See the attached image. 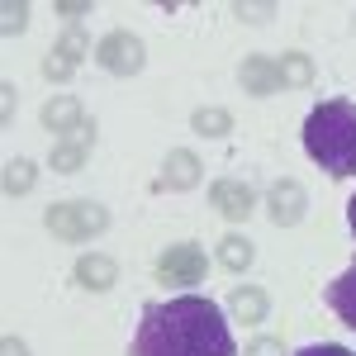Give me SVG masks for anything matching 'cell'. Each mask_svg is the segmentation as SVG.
Listing matches in <instances>:
<instances>
[{
  "mask_svg": "<svg viewBox=\"0 0 356 356\" xmlns=\"http://www.w3.org/2000/svg\"><path fill=\"white\" fill-rule=\"evenodd\" d=\"M129 356H238L228 318L204 295H176L166 304H147Z\"/></svg>",
  "mask_w": 356,
  "mask_h": 356,
  "instance_id": "obj_1",
  "label": "cell"
},
{
  "mask_svg": "<svg viewBox=\"0 0 356 356\" xmlns=\"http://www.w3.org/2000/svg\"><path fill=\"white\" fill-rule=\"evenodd\" d=\"M304 152L337 181L356 176V100H318L304 119Z\"/></svg>",
  "mask_w": 356,
  "mask_h": 356,
  "instance_id": "obj_2",
  "label": "cell"
},
{
  "mask_svg": "<svg viewBox=\"0 0 356 356\" xmlns=\"http://www.w3.org/2000/svg\"><path fill=\"white\" fill-rule=\"evenodd\" d=\"M43 223L62 243H86V238H100L110 228V209L95 204V200H62V204H53L43 214Z\"/></svg>",
  "mask_w": 356,
  "mask_h": 356,
  "instance_id": "obj_3",
  "label": "cell"
},
{
  "mask_svg": "<svg viewBox=\"0 0 356 356\" xmlns=\"http://www.w3.org/2000/svg\"><path fill=\"white\" fill-rule=\"evenodd\" d=\"M204 275H209V257H204V247H195V243H176L157 257V280L171 285V290H191Z\"/></svg>",
  "mask_w": 356,
  "mask_h": 356,
  "instance_id": "obj_4",
  "label": "cell"
},
{
  "mask_svg": "<svg viewBox=\"0 0 356 356\" xmlns=\"http://www.w3.org/2000/svg\"><path fill=\"white\" fill-rule=\"evenodd\" d=\"M95 62H100L110 76H138V72H143V62H147V48H143V38H138V33L114 29V33H105V38L95 43Z\"/></svg>",
  "mask_w": 356,
  "mask_h": 356,
  "instance_id": "obj_5",
  "label": "cell"
},
{
  "mask_svg": "<svg viewBox=\"0 0 356 356\" xmlns=\"http://www.w3.org/2000/svg\"><path fill=\"white\" fill-rule=\"evenodd\" d=\"M86 53H90V38H86L81 29H67L53 43V53L43 57V76H48V81H72V72L81 67Z\"/></svg>",
  "mask_w": 356,
  "mask_h": 356,
  "instance_id": "obj_6",
  "label": "cell"
},
{
  "mask_svg": "<svg viewBox=\"0 0 356 356\" xmlns=\"http://www.w3.org/2000/svg\"><path fill=\"white\" fill-rule=\"evenodd\" d=\"M209 204L219 209L223 219L243 223V219H252V209H257V191H252L247 181H238V176H219V181L209 186Z\"/></svg>",
  "mask_w": 356,
  "mask_h": 356,
  "instance_id": "obj_7",
  "label": "cell"
},
{
  "mask_svg": "<svg viewBox=\"0 0 356 356\" xmlns=\"http://www.w3.org/2000/svg\"><path fill=\"white\" fill-rule=\"evenodd\" d=\"M266 214H271L275 228H295V223L309 214V191H304L300 181H275L271 195H266Z\"/></svg>",
  "mask_w": 356,
  "mask_h": 356,
  "instance_id": "obj_8",
  "label": "cell"
},
{
  "mask_svg": "<svg viewBox=\"0 0 356 356\" xmlns=\"http://www.w3.org/2000/svg\"><path fill=\"white\" fill-rule=\"evenodd\" d=\"M90 147H95V124H81L72 138L53 143V171H62V176H76V171L86 166V157H90Z\"/></svg>",
  "mask_w": 356,
  "mask_h": 356,
  "instance_id": "obj_9",
  "label": "cell"
},
{
  "mask_svg": "<svg viewBox=\"0 0 356 356\" xmlns=\"http://www.w3.org/2000/svg\"><path fill=\"white\" fill-rule=\"evenodd\" d=\"M86 124V110H81V100L76 95H53L48 105H43V129L62 143V138H72L76 129Z\"/></svg>",
  "mask_w": 356,
  "mask_h": 356,
  "instance_id": "obj_10",
  "label": "cell"
},
{
  "mask_svg": "<svg viewBox=\"0 0 356 356\" xmlns=\"http://www.w3.org/2000/svg\"><path fill=\"white\" fill-rule=\"evenodd\" d=\"M200 157H195L191 147H176V152H166V162H162V186L166 191H195L200 186Z\"/></svg>",
  "mask_w": 356,
  "mask_h": 356,
  "instance_id": "obj_11",
  "label": "cell"
},
{
  "mask_svg": "<svg viewBox=\"0 0 356 356\" xmlns=\"http://www.w3.org/2000/svg\"><path fill=\"white\" fill-rule=\"evenodd\" d=\"M238 81H243L247 95H275V90H285L280 86V67H275L271 57H247L243 67H238Z\"/></svg>",
  "mask_w": 356,
  "mask_h": 356,
  "instance_id": "obj_12",
  "label": "cell"
},
{
  "mask_svg": "<svg viewBox=\"0 0 356 356\" xmlns=\"http://www.w3.org/2000/svg\"><path fill=\"white\" fill-rule=\"evenodd\" d=\"M114 280H119V266H114V257H105V252H86L81 261H76V285H81V290L105 295Z\"/></svg>",
  "mask_w": 356,
  "mask_h": 356,
  "instance_id": "obj_13",
  "label": "cell"
},
{
  "mask_svg": "<svg viewBox=\"0 0 356 356\" xmlns=\"http://www.w3.org/2000/svg\"><path fill=\"white\" fill-rule=\"evenodd\" d=\"M323 300H328V309L356 332V261H352L342 275H337V280H332L328 290H323Z\"/></svg>",
  "mask_w": 356,
  "mask_h": 356,
  "instance_id": "obj_14",
  "label": "cell"
},
{
  "mask_svg": "<svg viewBox=\"0 0 356 356\" xmlns=\"http://www.w3.org/2000/svg\"><path fill=\"white\" fill-rule=\"evenodd\" d=\"M228 304H233V314H238L243 323H261V318L271 314V295H266V290H257V285H238Z\"/></svg>",
  "mask_w": 356,
  "mask_h": 356,
  "instance_id": "obj_15",
  "label": "cell"
},
{
  "mask_svg": "<svg viewBox=\"0 0 356 356\" xmlns=\"http://www.w3.org/2000/svg\"><path fill=\"white\" fill-rule=\"evenodd\" d=\"M280 86H295V90H304V86H314V62L304 53H280Z\"/></svg>",
  "mask_w": 356,
  "mask_h": 356,
  "instance_id": "obj_16",
  "label": "cell"
},
{
  "mask_svg": "<svg viewBox=\"0 0 356 356\" xmlns=\"http://www.w3.org/2000/svg\"><path fill=\"white\" fill-rule=\"evenodd\" d=\"M33 186H38V166L24 157H10L5 162V195H29Z\"/></svg>",
  "mask_w": 356,
  "mask_h": 356,
  "instance_id": "obj_17",
  "label": "cell"
},
{
  "mask_svg": "<svg viewBox=\"0 0 356 356\" xmlns=\"http://www.w3.org/2000/svg\"><path fill=\"white\" fill-rule=\"evenodd\" d=\"M191 129H195V134H204V138H223L228 129H233V114L219 110V105H204V110L191 114Z\"/></svg>",
  "mask_w": 356,
  "mask_h": 356,
  "instance_id": "obj_18",
  "label": "cell"
},
{
  "mask_svg": "<svg viewBox=\"0 0 356 356\" xmlns=\"http://www.w3.org/2000/svg\"><path fill=\"white\" fill-rule=\"evenodd\" d=\"M252 257H257V252H252V243H247L243 233H228V238L219 243V261L228 266V271H247Z\"/></svg>",
  "mask_w": 356,
  "mask_h": 356,
  "instance_id": "obj_19",
  "label": "cell"
},
{
  "mask_svg": "<svg viewBox=\"0 0 356 356\" xmlns=\"http://www.w3.org/2000/svg\"><path fill=\"white\" fill-rule=\"evenodd\" d=\"M0 15H5V19H0V29H5V38H15V33H24V24H29V5H24V0H19V5L10 0V5H5Z\"/></svg>",
  "mask_w": 356,
  "mask_h": 356,
  "instance_id": "obj_20",
  "label": "cell"
},
{
  "mask_svg": "<svg viewBox=\"0 0 356 356\" xmlns=\"http://www.w3.org/2000/svg\"><path fill=\"white\" fill-rule=\"evenodd\" d=\"M233 15H238V19H252V24H261L266 15H275V5H243V0H238Z\"/></svg>",
  "mask_w": 356,
  "mask_h": 356,
  "instance_id": "obj_21",
  "label": "cell"
},
{
  "mask_svg": "<svg viewBox=\"0 0 356 356\" xmlns=\"http://www.w3.org/2000/svg\"><path fill=\"white\" fill-rule=\"evenodd\" d=\"M295 356H356V352H347L342 342H314V347H304V352H295Z\"/></svg>",
  "mask_w": 356,
  "mask_h": 356,
  "instance_id": "obj_22",
  "label": "cell"
},
{
  "mask_svg": "<svg viewBox=\"0 0 356 356\" xmlns=\"http://www.w3.org/2000/svg\"><path fill=\"white\" fill-rule=\"evenodd\" d=\"M243 356H285V347H280L275 337H257V342H252Z\"/></svg>",
  "mask_w": 356,
  "mask_h": 356,
  "instance_id": "obj_23",
  "label": "cell"
},
{
  "mask_svg": "<svg viewBox=\"0 0 356 356\" xmlns=\"http://www.w3.org/2000/svg\"><path fill=\"white\" fill-rule=\"evenodd\" d=\"M57 15H67V19H81V15H90V5L86 0H67V5H53Z\"/></svg>",
  "mask_w": 356,
  "mask_h": 356,
  "instance_id": "obj_24",
  "label": "cell"
},
{
  "mask_svg": "<svg viewBox=\"0 0 356 356\" xmlns=\"http://www.w3.org/2000/svg\"><path fill=\"white\" fill-rule=\"evenodd\" d=\"M0 352H5V356H29V347L19 342V337H5V342H0Z\"/></svg>",
  "mask_w": 356,
  "mask_h": 356,
  "instance_id": "obj_25",
  "label": "cell"
},
{
  "mask_svg": "<svg viewBox=\"0 0 356 356\" xmlns=\"http://www.w3.org/2000/svg\"><path fill=\"white\" fill-rule=\"evenodd\" d=\"M347 223H352V233H356V195L347 200Z\"/></svg>",
  "mask_w": 356,
  "mask_h": 356,
  "instance_id": "obj_26",
  "label": "cell"
}]
</instances>
